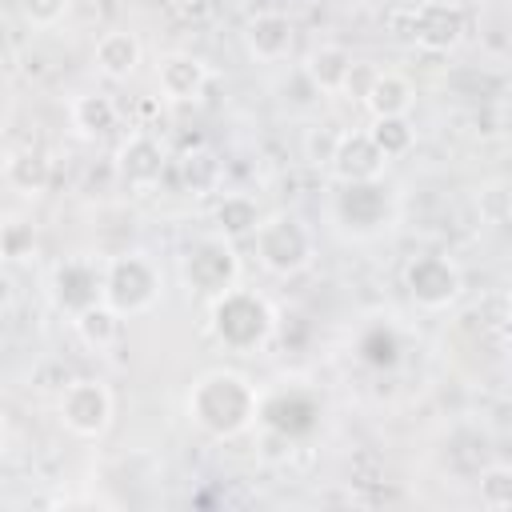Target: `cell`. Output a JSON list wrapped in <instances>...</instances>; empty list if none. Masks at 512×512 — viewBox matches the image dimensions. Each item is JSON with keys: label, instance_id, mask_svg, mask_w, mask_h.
I'll return each mask as SVG.
<instances>
[{"label": "cell", "instance_id": "6da1fadb", "mask_svg": "<svg viewBox=\"0 0 512 512\" xmlns=\"http://www.w3.org/2000/svg\"><path fill=\"white\" fill-rule=\"evenodd\" d=\"M188 416L212 440H232L260 420V392L232 368L204 372L188 392Z\"/></svg>", "mask_w": 512, "mask_h": 512}, {"label": "cell", "instance_id": "7a4b0ae2", "mask_svg": "<svg viewBox=\"0 0 512 512\" xmlns=\"http://www.w3.org/2000/svg\"><path fill=\"white\" fill-rule=\"evenodd\" d=\"M208 328L212 336L232 348V352H252L260 348L272 328H276V316H272V304L252 292V288H224L220 296H212V308H208Z\"/></svg>", "mask_w": 512, "mask_h": 512}, {"label": "cell", "instance_id": "3957f363", "mask_svg": "<svg viewBox=\"0 0 512 512\" xmlns=\"http://www.w3.org/2000/svg\"><path fill=\"white\" fill-rule=\"evenodd\" d=\"M252 244H256V260L264 272L272 276H296L312 264L316 256V240H312V228L292 216V212H276V216H260L256 232H252Z\"/></svg>", "mask_w": 512, "mask_h": 512}, {"label": "cell", "instance_id": "277c9868", "mask_svg": "<svg viewBox=\"0 0 512 512\" xmlns=\"http://www.w3.org/2000/svg\"><path fill=\"white\" fill-rule=\"evenodd\" d=\"M160 268L144 252H124L104 264V304H112L120 316H140L160 300Z\"/></svg>", "mask_w": 512, "mask_h": 512}, {"label": "cell", "instance_id": "5b68a950", "mask_svg": "<svg viewBox=\"0 0 512 512\" xmlns=\"http://www.w3.org/2000/svg\"><path fill=\"white\" fill-rule=\"evenodd\" d=\"M180 276L200 296H220L224 288H232L240 276V260L232 252V240H224L220 232L192 240L184 260H180Z\"/></svg>", "mask_w": 512, "mask_h": 512}, {"label": "cell", "instance_id": "8992f818", "mask_svg": "<svg viewBox=\"0 0 512 512\" xmlns=\"http://www.w3.org/2000/svg\"><path fill=\"white\" fill-rule=\"evenodd\" d=\"M112 392H108V384L104 380H92V376H84V380H72L64 392H60V424L72 432V436H80V440H96V436H104L108 432V424H112Z\"/></svg>", "mask_w": 512, "mask_h": 512}, {"label": "cell", "instance_id": "52a82bcc", "mask_svg": "<svg viewBox=\"0 0 512 512\" xmlns=\"http://www.w3.org/2000/svg\"><path fill=\"white\" fill-rule=\"evenodd\" d=\"M404 288H408V296H412L420 308L444 312V308H452V304L460 300L464 276H460V268H456L448 256L428 252V256H416V260L404 268Z\"/></svg>", "mask_w": 512, "mask_h": 512}, {"label": "cell", "instance_id": "ba28073f", "mask_svg": "<svg viewBox=\"0 0 512 512\" xmlns=\"http://www.w3.org/2000/svg\"><path fill=\"white\" fill-rule=\"evenodd\" d=\"M332 216L352 236H372V232L388 228V220H392V196H388V188L380 180L340 184V192L332 200Z\"/></svg>", "mask_w": 512, "mask_h": 512}, {"label": "cell", "instance_id": "9c48e42d", "mask_svg": "<svg viewBox=\"0 0 512 512\" xmlns=\"http://www.w3.org/2000/svg\"><path fill=\"white\" fill-rule=\"evenodd\" d=\"M96 300H104V268L96 260L68 256L52 268V304L64 316H76Z\"/></svg>", "mask_w": 512, "mask_h": 512}, {"label": "cell", "instance_id": "30bf717a", "mask_svg": "<svg viewBox=\"0 0 512 512\" xmlns=\"http://www.w3.org/2000/svg\"><path fill=\"white\" fill-rule=\"evenodd\" d=\"M168 172V152L156 136L148 132H132L120 148H116V176L128 192H152Z\"/></svg>", "mask_w": 512, "mask_h": 512}, {"label": "cell", "instance_id": "8fae6325", "mask_svg": "<svg viewBox=\"0 0 512 512\" xmlns=\"http://www.w3.org/2000/svg\"><path fill=\"white\" fill-rule=\"evenodd\" d=\"M468 32V16L456 0H424L412 8V40L424 52H452Z\"/></svg>", "mask_w": 512, "mask_h": 512}, {"label": "cell", "instance_id": "7c38bea8", "mask_svg": "<svg viewBox=\"0 0 512 512\" xmlns=\"http://www.w3.org/2000/svg\"><path fill=\"white\" fill-rule=\"evenodd\" d=\"M328 168L340 184H364V180H380L388 160L380 156V148L372 144L368 132H340Z\"/></svg>", "mask_w": 512, "mask_h": 512}, {"label": "cell", "instance_id": "4fadbf2b", "mask_svg": "<svg viewBox=\"0 0 512 512\" xmlns=\"http://www.w3.org/2000/svg\"><path fill=\"white\" fill-rule=\"evenodd\" d=\"M156 84H160L164 100H172V104H192V100H200L204 88H208V64H204L200 56H192V52H168V56H160V64H156Z\"/></svg>", "mask_w": 512, "mask_h": 512}, {"label": "cell", "instance_id": "5bb4252c", "mask_svg": "<svg viewBox=\"0 0 512 512\" xmlns=\"http://www.w3.org/2000/svg\"><path fill=\"white\" fill-rule=\"evenodd\" d=\"M292 40H296V28H292V20H288L284 12H276V8H264V12H256V16L244 24V48H248V56L260 60V64L284 60V56L292 52Z\"/></svg>", "mask_w": 512, "mask_h": 512}, {"label": "cell", "instance_id": "9a60e30c", "mask_svg": "<svg viewBox=\"0 0 512 512\" xmlns=\"http://www.w3.org/2000/svg\"><path fill=\"white\" fill-rule=\"evenodd\" d=\"M352 64L356 60H352V52L344 44H320L304 60V80L312 84L316 96H336V92H344Z\"/></svg>", "mask_w": 512, "mask_h": 512}, {"label": "cell", "instance_id": "2e32d148", "mask_svg": "<svg viewBox=\"0 0 512 512\" xmlns=\"http://www.w3.org/2000/svg\"><path fill=\"white\" fill-rule=\"evenodd\" d=\"M360 100H364V108L372 112V120H376V116H408L412 104H416V88H412V80L400 76V72H376V76L368 80V88H364Z\"/></svg>", "mask_w": 512, "mask_h": 512}, {"label": "cell", "instance_id": "e0dca14e", "mask_svg": "<svg viewBox=\"0 0 512 512\" xmlns=\"http://www.w3.org/2000/svg\"><path fill=\"white\" fill-rule=\"evenodd\" d=\"M96 72L100 76H108V80H128L136 68H140V60H144V48H140V40L132 36V32H104L100 40H96Z\"/></svg>", "mask_w": 512, "mask_h": 512}, {"label": "cell", "instance_id": "ac0fdd59", "mask_svg": "<svg viewBox=\"0 0 512 512\" xmlns=\"http://www.w3.org/2000/svg\"><path fill=\"white\" fill-rule=\"evenodd\" d=\"M72 328H76L80 344H88L92 352H104V348H112V344L120 340V332H124V316H120L112 304L96 300V304H88L84 312L72 316Z\"/></svg>", "mask_w": 512, "mask_h": 512}, {"label": "cell", "instance_id": "d6986e66", "mask_svg": "<svg viewBox=\"0 0 512 512\" xmlns=\"http://www.w3.org/2000/svg\"><path fill=\"white\" fill-rule=\"evenodd\" d=\"M4 180L8 188H16L20 196H40L48 184H52V164L44 152L36 148H20L4 160Z\"/></svg>", "mask_w": 512, "mask_h": 512}, {"label": "cell", "instance_id": "ffe728a7", "mask_svg": "<svg viewBox=\"0 0 512 512\" xmlns=\"http://www.w3.org/2000/svg\"><path fill=\"white\" fill-rule=\"evenodd\" d=\"M116 120H120V112H116L112 96H104V92H84V96L72 100V124H76L80 136H88V140L108 136V132L116 128Z\"/></svg>", "mask_w": 512, "mask_h": 512}, {"label": "cell", "instance_id": "44dd1931", "mask_svg": "<svg viewBox=\"0 0 512 512\" xmlns=\"http://www.w3.org/2000/svg\"><path fill=\"white\" fill-rule=\"evenodd\" d=\"M212 220H216V228H220L224 240H240V236H252V232H256V224H260V208H256L252 196L232 192V196H220V200H216Z\"/></svg>", "mask_w": 512, "mask_h": 512}, {"label": "cell", "instance_id": "7402d4cb", "mask_svg": "<svg viewBox=\"0 0 512 512\" xmlns=\"http://www.w3.org/2000/svg\"><path fill=\"white\" fill-rule=\"evenodd\" d=\"M372 144L380 148V156L392 164V160H404L412 148H416V128L408 116H376L372 128H368Z\"/></svg>", "mask_w": 512, "mask_h": 512}, {"label": "cell", "instance_id": "603a6c76", "mask_svg": "<svg viewBox=\"0 0 512 512\" xmlns=\"http://www.w3.org/2000/svg\"><path fill=\"white\" fill-rule=\"evenodd\" d=\"M180 180H184V188L192 196H208V192L220 188L224 168H220V160L208 148H196V152H184L180 156Z\"/></svg>", "mask_w": 512, "mask_h": 512}, {"label": "cell", "instance_id": "cb8c5ba5", "mask_svg": "<svg viewBox=\"0 0 512 512\" xmlns=\"http://www.w3.org/2000/svg\"><path fill=\"white\" fill-rule=\"evenodd\" d=\"M480 504L488 512H508L512 508V468L508 464H488L480 472Z\"/></svg>", "mask_w": 512, "mask_h": 512}, {"label": "cell", "instance_id": "d4e9b609", "mask_svg": "<svg viewBox=\"0 0 512 512\" xmlns=\"http://www.w3.org/2000/svg\"><path fill=\"white\" fill-rule=\"evenodd\" d=\"M16 4L32 28H56L72 8V0H16Z\"/></svg>", "mask_w": 512, "mask_h": 512}, {"label": "cell", "instance_id": "484cf974", "mask_svg": "<svg viewBox=\"0 0 512 512\" xmlns=\"http://www.w3.org/2000/svg\"><path fill=\"white\" fill-rule=\"evenodd\" d=\"M32 244H36L32 224H24V220H8V224H0V256H8V260H24V256L32 252Z\"/></svg>", "mask_w": 512, "mask_h": 512}, {"label": "cell", "instance_id": "4316f807", "mask_svg": "<svg viewBox=\"0 0 512 512\" xmlns=\"http://www.w3.org/2000/svg\"><path fill=\"white\" fill-rule=\"evenodd\" d=\"M336 136H340V132H332V128H312V132L304 136V156H308V164H328V160H332V148H336Z\"/></svg>", "mask_w": 512, "mask_h": 512}, {"label": "cell", "instance_id": "83f0119b", "mask_svg": "<svg viewBox=\"0 0 512 512\" xmlns=\"http://www.w3.org/2000/svg\"><path fill=\"white\" fill-rule=\"evenodd\" d=\"M480 208L488 212V220H492V224H504V188H500V184H492L488 192H480Z\"/></svg>", "mask_w": 512, "mask_h": 512}, {"label": "cell", "instance_id": "f1b7e54d", "mask_svg": "<svg viewBox=\"0 0 512 512\" xmlns=\"http://www.w3.org/2000/svg\"><path fill=\"white\" fill-rule=\"evenodd\" d=\"M12 300H16V280H12L8 268H0V312H8Z\"/></svg>", "mask_w": 512, "mask_h": 512}]
</instances>
